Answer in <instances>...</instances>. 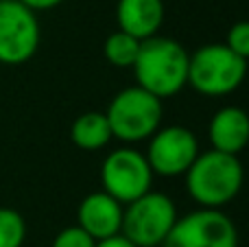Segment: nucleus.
I'll use <instances>...</instances> for the list:
<instances>
[{"label":"nucleus","instance_id":"obj_1","mask_svg":"<svg viewBox=\"0 0 249 247\" xmlns=\"http://www.w3.org/2000/svg\"><path fill=\"white\" fill-rule=\"evenodd\" d=\"M188 59L190 53L177 39L166 35L144 39L133 64L136 86L160 101L171 99L188 86Z\"/></svg>","mask_w":249,"mask_h":247},{"label":"nucleus","instance_id":"obj_2","mask_svg":"<svg viewBox=\"0 0 249 247\" xmlns=\"http://www.w3.org/2000/svg\"><path fill=\"white\" fill-rule=\"evenodd\" d=\"M184 177L193 201L201 208L221 210L238 197L245 184V169L238 156L210 149L199 153Z\"/></svg>","mask_w":249,"mask_h":247},{"label":"nucleus","instance_id":"obj_3","mask_svg":"<svg viewBox=\"0 0 249 247\" xmlns=\"http://www.w3.org/2000/svg\"><path fill=\"white\" fill-rule=\"evenodd\" d=\"M245 77L247 61L234 55L225 44H206L190 53L188 86L201 96H230L243 86Z\"/></svg>","mask_w":249,"mask_h":247},{"label":"nucleus","instance_id":"obj_4","mask_svg":"<svg viewBox=\"0 0 249 247\" xmlns=\"http://www.w3.org/2000/svg\"><path fill=\"white\" fill-rule=\"evenodd\" d=\"M105 116L112 127V136L129 147L149 140L162 127L164 105L158 96L142 88L129 86L109 101Z\"/></svg>","mask_w":249,"mask_h":247},{"label":"nucleus","instance_id":"obj_5","mask_svg":"<svg viewBox=\"0 0 249 247\" xmlns=\"http://www.w3.org/2000/svg\"><path fill=\"white\" fill-rule=\"evenodd\" d=\"M177 219L175 201L164 193L149 191L124 206L121 234L136 247H162Z\"/></svg>","mask_w":249,"mask_h":247},{"label":"nucleus","instance_id":"obj_6","mask_svg":"<svg viewBox=\"0 0 249 247\" xmlns=\"http://www.w3.org/2000/svg\"><path fill=\"white\" fill-rule=\"evenodd\" d=\"M153 171L146 162L144 153L133 147H118L107 153L101 164V184L103 193L127 206L140 199L153 186Z\"/></svg>","mask_w":249,"mask_h":247},{"label":"nucleus","instance_id":"obj_7","mask_svg":"<svg viewBox=\"0 0 249 247\" xmlns=\"http://www.w3.org/2000/svg\"><path fill=\"white\" fill-rule=\"evenodd\" d=\"M42 29L37 13L18 0H0V64L22 66L39 48Z\"/></svg>","mask_w":249,"mask_h":247},{"label":"nucleus","instance_id":"obj_8","mask_svg":"<svg viewBox=\"0 0 249 247\" xmlns=\"http://www.w3.org/2000/svg\"><path fill=\"white\" fill-rule=\"evenodd\" d=\"M162 247H238V232L223 210L199 208L177 219Z\"/></svg>","mask_w":249,"mask_h":247},{"label":"nucleus","instance_id":"obj_9","mask_svg":"<svg viewBox=\"0 0 249 247\" xmlns=\"http://www.w3.org/2000/svg\"><path fill=\"white\" fill-rule=\"evenodd\" d=\"M199 140L195 131L181 125L160 127L149 138L144 158L153 175L160 177H179L186 175L199 156Z\"/></svg>","mask_w":249,"mask_h":247},{"label":"nucleus","instance_id":"obj_10","mask_svg":"<svg viewBox=\"0 0 249 247\" xmlns=\"http://www.w3.org/2000/svg\"><path fill=\"white\" fill-rule=\"evenodd\" d=\"M123 210L124 206L118 204L107 193H90L83 197L77 208V226L83 232H88L96 243L112 239V236L121 234Z\"/></svg>","mask_w":249,"mask_h":247},{"label":"nucleus","instance_id":"obj_11","mask_svg":"<svg viewBox=\"0 0 249 247\" xmlns=\"http://www.w3.org/2000/svg\"><path fill=\"white\" fill-rule=\"evenodd\" d=\"M164 16H166L164 0H118L116 4L118 31L140 42L160 33Z\"/></svg>","mask_w":249,"mask_h":247},{"label":"nucleus","instance_id":"obj_12","mask_svg":"<svg viewBox=\"0 0 249 247\" xmlns=\"http://www.w3.org/2000/svg\"><path fill=\"white\" fill-rule=\"evenodd\" d=\"M208 140L214 151L238 156L249 144V114L236 105L221 107L210 118Z\"/></svg>","mask_w":249,"mask_h":247},{"label":"nucleus","instance_id":"obj_13","mask_svg":"<svg viewBox=\"0 0 249 247\" xmlns=\"http://www.w3.org/2000/svg\"><path fill=\"white\" fill-rule=\"evenodd\" d=\"M70 140L83 151H101L107 147L114 136L105 112H86L74 118L70 127Z\"/></svg>","mask_w":249,"mask_h":247},{"label":"nucleus","instance_id":"obj_14","mask_svg":"<svg viewBox=\"0 0 249 247\" xmlns=\"http://www.w3.org/2000/svg\"><path fill=\"white\" fill-rule=\"evenodd\" d=\"M140 39L131 37L123 31H114L107 35L103 44V55L107 64H112L114 68H133L136 57L140 53Z\"/></svg>","mask_w":249,"mask_h":247},{"label":"nucleus","instance_id":"obj_15","mask_svg":"<svg viewBox=\"0 0 249 247\" xmlns=\"http://www.w3.org/2000/svg\"><path fill=\"white\" fill-rule=\"evenodd\" d=\"M26 241V221L18 210L0 206V247H22Z\"/></svg>","mask_w":249,"mask_h":247},{"label":"nucleus","instance_id":"obj_16","mask_svg":"<svg viewBox=\"0 0 249 247\" xmlns=\"http://www.w3.org/2000/svg\"><path fill=\"white\" fill-rule=\"evenodd\" d=\"M225 46H228L234 55L241 57V59L249 61V20H241L230 26Z\"/></svg>","mask_w":249,"mask_h":247},{"label":"nucleus","instance_id":"obj_17","mask_svg":"<svg viewBox=\"0 0 249 247\" xmlns=\"http://www.w3.org/2000/svg\"><path fill=\"white\" fill-rule=\"evenodd\" d=\"M51 247H96V241L88 232H83L79 226H70V228H64L53 239Z\"/></svg>","mask_w":249,"mask_h":247},{"label":"nucleus","instance_id":"obj_18","mask_svg":"<svg viewBox=\"0 0 249 247\" xmlns=\"http://www.w3.org/2000/svg\"><path fill=\"white\" fill-rule=\"evenodd\" d=\"M18 2H22L24 7H29L31 11H48V9H55L59 7L64 0H18Z\"/></svg>","mask_w":249,"mask_h":247},{"label":"nucleus","instance_id":"obj_19","mask_svg":"<svg viewBox=\"0 0 249 247\" xmlns=\"http://www.w3.org/2000/svg\"><path fill=\"white\" fill-rule=\"evenodd\" d=\"M96 247H136L133 243H129L127 239H124L123 234L118 236H112V239H105V241H99Z\"/></svg>","mask_w":249,"mask_h":247}]
</instances>
